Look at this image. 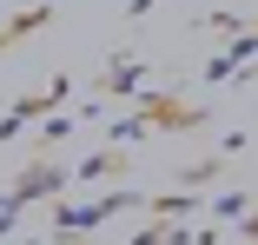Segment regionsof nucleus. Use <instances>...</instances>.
Returning a JSON list of instances; mask_svg holds the SVG:
<instances>
[{
  "label": "nucleus",
  "mask_w": 258,
  "mask_h": 245,
  "mask_svg": "<svg viewBox=\"0 0 258 245\" xmlns=\"http://www.w3.org/2000/svg\"><path fill=\"white\" fill-rule=\"evenodd\" d=\"M251 245H258V232H251Z\"/></svg>",
  "instance_id": "f257e3e1"
}]
</instances>
